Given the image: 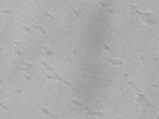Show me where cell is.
Returning a JSON list of instances; mask_svg holds the SVG:
<instances>
[{"label": "cell", "instance_id": "obj_2", "mask_svg": "<svg viewBox=\"0 0 159 119\" xmlns=\"http://www.w3.org/2000/svg\"><path fill=\"white\" fill-rule=\"evenodd\" d=\"M110 62L114 64H122V62L117 60H110Z\"/></svg>", "mask_w": 159, "mask_h": 119}, {"label": "cell", "instance_id": "obj_1", "mask_svg": "<svg viewBox=\"0 0 159 119\" xmlns=\"http://www.w3.org/2000/svg\"><path fill=\"white\" fill-rule=\"evenodd\" d=\"M138 13L142 18L149 24L154 25L156 24L157 19L152 14L149 13Z\"/></svg>", "mask_w": 159, "mask_h": 119}]
</instances>
